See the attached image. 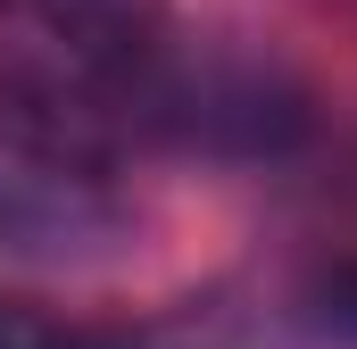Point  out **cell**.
Wrapping results in <instances>:
<instances>
[{
  "label": "cell",
  "instance_id": "obj_3",
  "mask_svg": "<svg viewBox=\"0 0 357 349\" xmlns=\"http://www.w3.org/2000/svg\"><path fill=\"white\" fill-rule=\"evenodd\" d=\"M0 349H116V341L75 333V325H59V316H42V308H17V299H0Z\"/></svg>",
  "mask_w": 357,
  "mask_h": 349
},
{
  "label": "cell",
  "instance_id": "obj_2",
  "mask_svg": "<svg viewBox=\"0 0 357 349\" xmlns=\"http://www.w3.org/2000/svg\"><path fill=\"white\" fill-rule=\"evenodd\" d=\"M100 233H116V208L91 183H59V174L25 167L17 150H0V242L33 250V258H67Z\"/></svg>",
  "mask_w": 357,
  "mask_h": 349
},
{
  "label": "cell",
  "instance_id": "obj_4",
  "mask_svg": "<svg viewBox=\"0 0 357 349\" xmlns=\"http://www.w3.org/2000/svg\"><path fill=\"white\" fill-rule=\"evenodd\" d=\"M316 316H324L333 333H357V266L324 274V291H316Z\"/></svg>",
  "mask_w": 357,
  "mask_h": 349
},
{
  "label": "cell",
  "instance_id": "obj_1",
  "mask_svg": "<svg viewBox=\"0 0 357 349\" xmlns=\"http://www.w3.org/2000/svg\"><path fill=\"white\" fill-rule=\"evenodd\" d=\"M0 50L42 67L50 84L84 108L91 142L108 158L133 150L125 133V108H133V84L150 75V59L175 42L167 25V0H0Z\"/></svg>",
  "mask_w": 357,
  "mask_h": 349
}]
</instances>
